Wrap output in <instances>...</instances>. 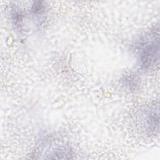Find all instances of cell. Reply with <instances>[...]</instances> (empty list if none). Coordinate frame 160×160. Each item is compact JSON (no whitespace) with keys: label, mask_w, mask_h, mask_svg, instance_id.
I'll list each match as a JSON object with an SVG mask.
<instances>
[{"label":"cell","mask_w":160,"mask_h":160,"mask_svg":"<svg viewBox=\"0 0 160 160\" xmlns=\"http://www.w3.org/2000/svg\"><path fill=\"white\" fill-rule=\"evenodd\" d=\"M158 42H156L154 36L152 37V40L145 41L140 54V61L144 68H149L155 64L156 56H158Z\"/></svg>","instance_id":"6da1fadb"}]
</instances>
